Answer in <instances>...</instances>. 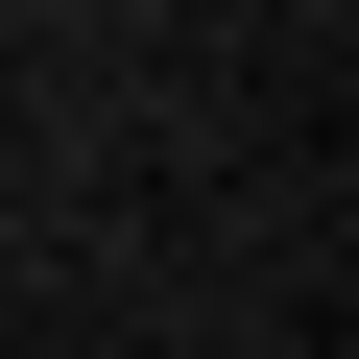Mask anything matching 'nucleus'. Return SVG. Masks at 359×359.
Listing matches in <instances>:
<instances>
[{
  "label": "nucleus",
  "instance_id": "obj_1",
  "mask_svg": "<svg viewBox=\"0 0 359 359\" xmlns=\"http://www.w3.org/2000/svg\"><path fill=\"white\" fill-rule=\"evenodd\" d=\"M264 359H287V335H264Z\"/></svg>",
  "mask_w": 359,
  "mask_h": 359
}]
</instances>
